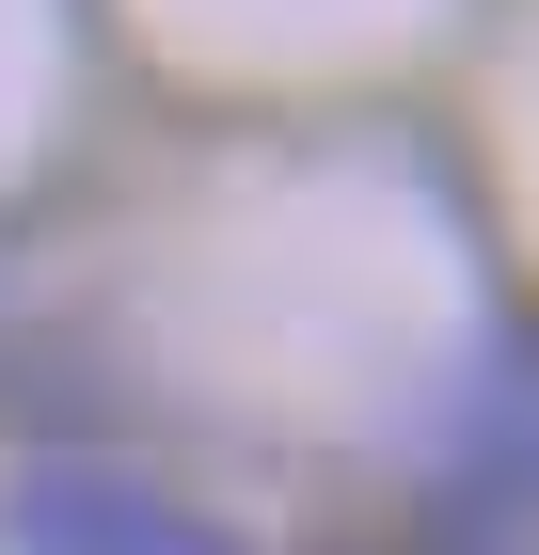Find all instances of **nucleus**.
Here are the masks:
<instances>
[{
    "label": "nucleus",
    "mask_w": 539,
    "mask_h": 555,
    "mask_svg": "<svg viewBox=\"0 0 539 555\" xmlns=\"http://www.w3.org/2000/svg\"><path fill=\"white\" fill-rule=\"evenodd\" d=\"M16 555H239V524H207L191 492L112 476V461H33L16 476Z\"/></svg>",
    "instance_id": "obj_1"
},
{
    "label": "nucleus",
    "mask_w": 539,
    "mask_h": 555,
    "mask_svg": "<svg viewBox=\"0 0 539 555\" xmlns=\"http://www.w3.org/2000/svg\"><path fill=\"white\" fill-rule=\"evenodd\" d=\"M476 444H492V476H508V492H539V334L476 365Z\"/></svg>",
    "instance_id": "obj_2"
}]
</instances>
